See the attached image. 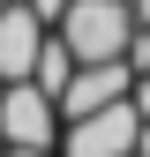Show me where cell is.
I'll list each match as a JSON object with an SVG mask.
<instances>
[{"label":"cell","instance_id":"10","mask_svg":"<svg viewBox=\"0 0 150 157\" xmlns=\"http://www.w3.org/2000/svg\"><path fill=\"white\" fill-rule=\"evenodd\" d=\"M0 8H23V0H0Z\"/></svg>","mask_w":150,"mask_h":157},{"label":"cell","instance_id":"1","mask_svg":"<svg viewBox=\"0 0 150 157\" xmlns=\"http://www.w3.org/2000/svg\"><path fill=\"white\" fill-rule=\"evenodd\" d=\"M53 37L75 52V67H105V60H128V45H135V15H128V0H75Z\"/></svg>","mask_w":150,"mask_h":157},{"label":"cell","instance_id":"8","mask_svg":"<svg viewBox=\"0 0 150 157\" xmlns=\"http://www.w3.org/2000/svg\"><path fill=\"white\" fill-rule=\"evenodd\" d=\"M128 15H135V30H150V0H128Z\"/></svg>","mask_w":150,"mask_h":157},{"label":"cell","instance_id":"4","mask_svg":"<svg viewBox=\"0 0 150 157\" xmlns=\"http://www.w3.org/2000/svg\"><path fill=\"white\" fill-rule=\"evenodd\" d=\"M135 97V67L128 60H105V67H75V82L60 90V120H90V112H112V105H128Z\"/></svg>","mask_w":150,"mask_h":157},{"label":"cell","instance_id":"5","mask_svg":"<svg viewBox=\"0 0 150 157\" xmlns=\"http://www.w3.org/2000/svg\"><path fill=\"white\" fill-rule=\"evenodd\" d=\"M45 37H53V30L38 23L30 8H0V82H30Z\"/></svg>","mask_w":150,"mask_h":157},{"label":"cell","instance_id":"11","mask_svg":"<svg viewBox=\"0 0 150 157\" xmlns=\"http://www.w3.org/2000/svg\"><path fill=\"white\" fill-rule=\"evenodd\" d=\"M0 157H8V135H0Z\"/></svg>","mask_w":150,"mask_h":157},{"label":"cell","instance_id":"2","mask_svg":"<svg viewBox=\"0 0 150 157\" xmlns=\"http://www.w3.org/2000/svg\"><path fill=\"white\" fill-rule=\"evenodd\" d=\"M143 127L150 120L135 112V97H128V105H112V112H90V120L60 127V157H135Z\"/></svg>","mask_w":150,"mask_h":157},{"label":"cell","instance_id":"6","mask_svg":"<svg viewBox=\"0 0 150 157\" xmlns=\"http://www.w3.org/2000/svg\"><path fill=\"white\" fill-rule=\"evenodd\" d=\"M30 82H38V90H45V97H53V105H60V90L75 82V52L60 45V37H45V52H38V75H30Z\"/></svg>","mask_w":150,"mask_h":157},{"label":"cell","instance_id":"3","mask_svg":"<svg viewBox=\"0 0 150 157\" xmlns=\"http://www.w3.org/2000/svg\"><path fill=\"white\" fill-rule=\"evenodd\" d=\"M60 105H53L38 82H8V105H0V135L8 150H60Z\"/></svg>","mask_w":150,"mask_h":157},{"label":"cell","instance_id":"12","mask_svg":"<svg viewBox=\"0 0 150 157\" xmlns=\"http://www.w3.org/2000/svg\"><path fill=\"white\" fill-rule=\"evenodd\" d=\"M0 105H8V82H0Z\"/></svg>","mask_w":150,"mask_h":157},{"label":"cell","instance_id":"9","mask_svg":"<svg viewBox=\"0 0 150 157\" xmlns=\"http://www.w3.org/2000/svg\"><path fill=\"white\" fill-rule=\"evenodd\" d=\"M8 157H60V150H8Z\"/></svg>","mask_w":150,"mask_h":157},{"label":"cell","instance_id":"7","mask_svg":"<svg viewBox=\"0 0 150 157\" xmlns=\"http://www.w3.org/2000/svg\"><path fill=\"white\" fill-rule=\"evenodd\" d=\"M23 8H30V15H38V23H45V30H60V15L75 8V0H23Z\"/></svg>","mask_w":150,"mask_h":157}]
</instances>
